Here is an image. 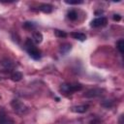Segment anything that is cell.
Masks as SVG:
<instances>
[{
	"mask_svg": "<svg viewBox=\"0 0 124 124\" xmlns=\"http://www.w3.org/2000/svg\"><path fill=\"white\" fill-rule=\"evenodd\" d=\"M25 47L27 52L33 59L39 60L41 58V51L36 47V46L33 43V40H31L30 38H27V40L25 41Z\"/></svg>",
	"mask_w": 124,
	"mask_h": 124,
	"instance_id": "cell-1",
	"label": "cell"
},
{
	"mask_svg": "<svg viewBox=\"0 0 124 124\" xmlns=\"http://www.w3.org/2000/svg\"><path fill=\"white\" fill-rule=\"evenodd\" d=\"M61 91L65 94H72L73 92L76 91H79L82 89V85L79 83H76V84H72V83H63L61 84L60 87Z\"/></svg>",
	"mask_w": 124,
	"mask_h": 124,
	"instance_id": "cell-2",
	"label": "cell"
},
{
	"mask_svg": "<svg viewBox=\"0 0 124 124\" xmlns=\"http://www.w3.org/2000/svg\"><path fill=\"white\" fill-rule=\"evenodd\" d=\"M12 107L14 108L15 111H16L17 113H24L27 111V108L17 100H14L12 102Z\"/></svg>",
	"mask_w": 124,
	"mask_h": 124,
	"instance_id": "cell-3",
	"label": "cell"
},
{
	"mask_svg": "<svg viewBox=\"0 0 124 124\" xmlns=\"http://www.w3.org/2000/svg\"><path fill=\"white\" fill-rule=\"evenodd\" d=\"M107 22H108L107 18L104 16H101V17H97V18L93 19L91 21L90 25L92 27H101V26H105L107 24Z\"/></svg>",
	"mask_w": 124,
	"mask_h": 124,
	"instance_id": "cell-4",
	"label": "cell"
},
{
	"mask_svg": "<svg viewBox=\"0 0 124 124\" xmlns=\"http://www.w3.org/2000/svg\"><path fill=\"white\" fill-rule=\"evenodd\" d=\"M102 92H103L102 89H100V88H94V89L88 90V91L84 94V96H85L86 98H95V97L101 96V95L103 94Z\"/></svg>",
	"mask_w": 124,
	"mask_h": 124,
	"instance_id": "cell-5",
	"label": "cell"
},
{
	"mask_svg": "<svg viewBox=\"0 0 124 124\" xmlns=\"http://www.w3.org/2000/svg\"><path fill=\"white\" fill-rule=\"evenodd\" d=\"M72 111L74 112H78V113H83L85 111H87L88 109V106L87 105H80V106H75L72 108Z\"/></svg>",
	"mask_w": 124,
	"mask_h": 124,
	"instance_id": "cell-6",
	"label": "cell"
},
{
	"mask_svg": "<svg viewBox=\"0 0 124 124\" xmlns=\"http://www.w3.org/2000/svg\"><path fill=\"white\" fill-rule=\"evenodd\" d=\"M0 124H14V121L7 117L6 113L1 110L0 111Z\"/></svg>",
	"mask_w": 124,
	"mask_h": 124,
	"instance_id": "cell-7",
	"label": "cell"
},
{
	"mask_svg": "<svg viewBox=\"0 0 124 124\" xmlns=\"http://www.w3.org/2000/svg\"><path fill=\"white\" fill-rule=\"evenodd\" d=\"M71 36L74 39L78 40V41H85V39H86V35L83 33H79V32H72Z\"/></svg>",
	"mask_w": 124,
	"mask_h": 124,
	"instance_id": "cell-8",
	"label": "cell"
},
{
	"mask_svg": "<svg viewBox=\"0 0 124 124\" xmlns=\"http://www.w3.org/2000/svg\"><path fill=\"white\" fill-rule=\"evenodd\" d=\"M39 10L44 12V13H50L52 11V6L50 4H42L40 7H39Z\"/></svg>",
	"mask_w": 124,
	"mask_h": 124,
	"instance_id": "cell-9",
	"label": "cell"
},
{
	"mask_svg": "<svg viewBox=\"0 0 124 124\" xmlns=\"http://www.w3.org/2000/svg\"><path fill=\"white\" fill-rule=\"evenodd\" d=\"M71 48H72V46H71L70 44H68V43L63 44V45H61V46H60V52H61L62 54H66V53H68V52L71 50Z\"/></svg>",
	"mask_w": 124,
	"mask_h": 124,
	"instance_id": "cell-10",
	"label": "cell"
},
{
	"mask_svg": "<svg viewBox=\"0 0 124 124\" xmlns=\"http://www.w3.org/2000/svg\"><path fill=\"white\" fill-rule=\"evenodd\" d=\"M11 78H12V79H13L14 81H19V80L22 78V74H21L20 72L16 71V72H14V73L12 74Z\"/></svg>",
	"mask_w": 124,
	"mask_h": 124,
	"instance_id": "cell-11",
	"label": "cell"
},
{
	"mask_svg": "<svg viewBox=\"0 0 124 124\" xmlns=\"http://www.w3.org/2000/svg\"><path fill=\"white\" fill-rule=\"evenodd\" d=\"M33 41H34L35 43H37V44L41 43V42L43 41V35H42V33H40V32H35V33L33 34Z\"/></svg>",
	"mask_w": 124,
	"mask_h": 124,
	"instance_id": "cell-12",
	"label": "cell"
},
{
	"mask_svg": "<svg viewBox=\"0 0 124 124\" xmlns=\"http://www.w3.org/2000/svg\"><path fill=\"white\" fill-rule=\"evenodd\" d=\"M116 47H117L118 51H119L121 54H123V52H124V40H123V39H120V40L116 43Z\"/></svg>",
	"mask_w": 124,
	"mask_h": 124,
	"instance_id": "cell-13",
	"label": "cell"
},
{
	"mask_svg": "<svg viewBox=\"0 0 124 124\" xmlns=\"http://www.w3.org/2000/svg\"><path fill=\"white\" fill-rule=\"evenodd\" d=\"M67 16H68V18L70 20H76L78 18V13L76 11H74V10L69 11L68 14H67Z\"/></svg>",
	"mask_w": 124,
	"mask_h": 124,
	"instance_id": "cell-14",
	"label": "cell"
},
{
	"mask_svg": "<svg viewBox=\"0 0 124 124\" xmlns=\"http://www.w3.org/2000/svg\"><path fill=\"white\" fill-rule=\"evenodd\" d=\"M54 34L58 38H66L67 37V33L65 31H62V30H59V29H55L54 30Z\"/></svg>",
	"mask_w": 124,
	"mask_h": 124,
	"instance_id": "cell-15",
	"label": "cell"
},
{
	"mask_svg": "<svg viewBox=\"0 0 124 124\" xmlns=\"http://www.w3.org/2000/svg\"><path fill=\"white\" fill-rule=\"evenodd\" d=\"M23 27H24L25 29H27V30H32V29H34V28L36 27V24H35L34 22L26 21V22L23 23Z\"/></svg>",
	"mask_w": 124,
	"mask_h": 124,
	"instance_id": "cell-16",
	"label": "cell"
},
{
	"mask_svg": "<svg viewBox=\"0 0 124 124\" xmlns=\"http://www.w3.org/2000/svg\"><path fill=\"white\" fill-rule=\"evenodd\" d=\"M1 64H2L5 68H8V69L13 68V66H14V64H13L11 61H9V60H3V61L1 62Z\"/></svg>",
	"mask_w": 124,
	"mask_h": 124,
	"instance_id": "cell-17",
	"label": "cell"
},
{
	"mask_svg": "<svg viewBox=\"0 0 124 124\" xmlns=\"http://www.w3.org/2000/svg\"><path fill=\"white\" fill-rule=\"evenodd\" d=\"M102 105H103L104 107H106V108H110V107L112 106V102H111V101H108V100H106L104 103H102Z\"/></svg>",
	"mask_w": 124,
	"mask_h": 124,
	"instance_id": "cell-18",
	"label": "cell"
},
{
	"mask_svg": "<svg viewBox=\"0 0 124 124\" xmlns=\"http://www.w3.org/2000/svg\"><path fill=\"white\" fill-rule=\"evenodd\" d=\"M65 3L70 5H78V4H81L82 1H65Z\"/></svg>",
	"mask_w": 124,
	"mask_h": 124,
	"instance_id": "cell-19",
	"label": "cell"
},
{
	"mask_svg": "<svg viewBox=\"0 0 124 124\" xmlns=\"http://www.w3.org/2000/svg\"><path fill=\"white\" fill-rule=\"evenodd\" d=\"M121 19V16L119 15H113V20L115 21H119Z\"/></svg>",
	"mask_w": 124,
	"mask_h": 124,
	"instance_id": "cell-20",
	"label": "cell"
}]
</instances>
